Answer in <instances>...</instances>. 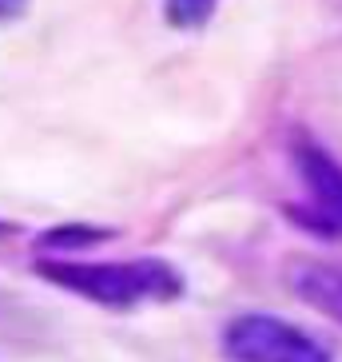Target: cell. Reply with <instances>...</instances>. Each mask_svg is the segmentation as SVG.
I'll use <instances>...</instances> for the list:
<instances>
[{"label": "cell", "instance_id": "6da1fadb", "mask_svg": "<svg viewBox=\"0 0 342 362\" xmlns=\"http://www.w3.org/2000/svg\"><path fill=\"white\" fill-rule=\"evenodd\" d=\"M40 275L56 287L92 298L100 307L131 310L143 303H171L183 295L179 271L163 259H128V263H40Z\"/></svg>", "mask_w": 342, "mask_h": 362}, {"label": "cell", "instance_id": "7a4b0ae2", "mask_svg": "<svg viewBox=\"0 0 342 362\" xmlns=\"http://www.w3.org/2000/svg\"><path fill=\"white\" fill-rule=\"evenodd\" d=\"M290 163L299 183L307 187V203L290 207V219L307 231L342 235V163L307 132H295L290 139Z\"/></svg>", "mask_w": 342, "mask_h": 362}, {"label": "cell", "instance_id": "3957f363", "mask_svg": "<svg viewBox=\"0 0 342 362\" xmlns=\"http://www.w3.org/2000/svg\"><path fill=\"white\" fill-rule=\"evenodd\" d=\"M231 362H331L319 342L271 315H239L223 334Z\"/></svg>", "mask_w": 342, "mask_h": 362}, {"label": "cell", "instance_id": "277c9868", "mask_svg": "<svg viewBox=\"0 0 342 362\" xmlns=\"http://www.w3.org/2000/svg\"><path fill=\"white\" fill-rule=\"evenodd\" d=\"M290 291L314 310L342 322V267H331L322 259H299L290 263Z\"/></svg>", "mask_w": 342, "mask_h": 362}, {"label": "cell", "instance_id": "5b68a950", "mask_svg": "<svg viewBox=\"0 0 342 362\" xmlns=\"http://www.w3.org/2000/svg\"><path fill=\"white\" fill-rule=\"evenodd\" d=\"M219 0H163V21L179 33H195L215 16Z\"/></svg>", "mask_w": 342, "mask_h": 362}, {"label": "cell", "instance_id": "8992f818", "mask_svg": "<svg viewBox=\"0 0 342 362\" xmlns=\"http://www.w3.org/2000/svg\"><path fill=\"white\" fill-rule=\"evenodd\" d=\"M28 8V0H0V16H20Z\"/></svg>", "mask_w": 342, "mask_h": 362}]
</instances>
